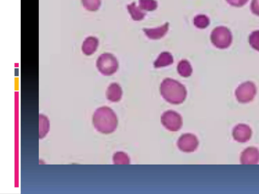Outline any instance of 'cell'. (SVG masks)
I'll return each instance as SVG.
<instances>
[{
    "mask_svg": "<svg viewBox=\"0 0 259 194\" xmlns=\"http://www.w3.org/2000/svg\"><path fill=\"white\" fill-rule=\"evenodd\" d=\"M93 123L96 129L104 134H109L114 131L118 124L117 116L109 107H102L95 112Z\"/></svg>",
    "mask_w": 259,
    "mask_h": 194,
    "instance_id": "1",
    "label": "cell"
},
{
    "mask_svg": "<svg viewBox=\"0 0 259 194\" xmlns=\"http://www.w3.org/2000/svg\"><path fill=\"white\" fill-rule=\"evenodd\" d=\"M160 90L163 98L172 104L182 103L187 96L185 87L179 81L169 78L162 81Z\"/></svg>",
    "mask_w": 259,
    "mask_h": 194,
    "instance_id": "2",
    "label": "cell"
},
{
    "mask_svg": "<svg viewBox=\"0 0 259 194\" xmlns=\"http://www.w3.org/2000/svg\"><path fill=\"white\" fill-rule=\"evenodd\" d=\"M232 39L231 31L225 26H220L215 27L210 34L212 43L219 49H226L229 47L232 42Z\"/></svg>",
    "mask_w": 259,
    "mask_h": 194,
    "instance_id": "3",
    "label": "cell"
},
{
    "mask_svg": "<svg viewBox=\"0 0 259 194\" xmlns=\"http://www.w3.org/2000/svg\"><path fill=\"white\" fill-rule=\"evenodd\" d=\"M96 67L102 75L110 76L117 70L118 63L113 55L105 53L100 55L97 59Z\"/></svg>",
    "mask_w": 259,
    "mask_h": 194,
    "instance_id": "4",
    "label": "cell"
},
{
    "mask_svg": "<svg viewBox=\"0 0 259 194\" xmlns=\"http://www.w3.org/2000/svg\"><path fill=\"white\" fill-rule=\"evenodd\" d=\"M161 122L167 129L171 131H178L183 125L181 116L172 110L166 111L162 114Z\"/></svg>",
    "mask_w": 259,
    "mask_h": 194,
    "instance_id": "5",
    "label": "cell"
},
{
    "mask_svg": "<svg viewBox=\"0 0 259 194\" xmlns=\"http://www.w3.org/2000/svg\"><path fill=\"white\" fill-rule=\"evenodd\" d=\"M256 92L255 84L251 81H246L241 84L236 88L235 95L238 101L247 103L251 101Z\"/></svg>",
    "mask_w": 259,
    "mask_h": 194,
    "instance_id": "6",
    "label": "cell"
},
{
    "mask_svg": "<svg viewBox=\"0 0 259 194\" xmlns=\"http://www.w3.org/2000/svg\"><path fill=\"white\" fill-rule=\"evenodd\" d=\"M198 140L197 137L191 133H185L179 138L177 145L179 149L186 153L194 152L198 147Z\"/></svg>",
    "mask_w": 259,
    "mask_h": 194,
    "instance_id": "7",
    "label": "cell"
},
{
    "mask_svg": "<svg viewBox=\"0 0 259 194\" xmlns=\"http://www.w3.org/2000/svg\"><path fill=\"white\" fill-rule=\"evenodd\" d=\"M99 45L98 39L93 36L87 37L83 41L81 51L86 56H91L95 53Z\"/></svg>",
    "mask_w": 259,
    "mask_h": 194,
    "instance_id": "8",
    "label": "cell"
},
{
    "mask_svg": "<svg viewBox=\"0 0 259 194\" xmlns=\"http://www.w3.org/2000/svg\"><path fill=\"white\" fill-rule=\"evenodd\" d=\"M169 23H165L160 27L155 28H144L145 34L150 39H158L163 37L168 30Z\"/></svg>",
    "mask_w": 259,
    "mask_h": 194,
    "instance_id": "9",
    "label": "cell"
},
{
    "mask_svg": "<svg viewBox=\"0 0 259 194\" xmlns=\"http://www.w3.org/2000/svg\"><path fill=\"white\" fill-rule=\"evenodd\" d=\"M106 95L109 101L112 102H118L122 97V89L118 83H112L107 88Z\"/></svg>",
    "mask_w": 259,
    "mask_h": 194,
    "instance_id": "10",
    "label": "cell"
},
{
    "mask_svg": "<svg viewBox=\"0 0 259 194\" xmlns=\"http://www.w3.org/2000/svg\"><path fill=\"white\" fill-rule=\"evenodd\" d=\"M174 62L171 54L168 52L161 53L154 63L155 68L167 66L172 64Z\"/></svg>",
    "mask_w": 259,
    "mask_h": 194,
    "instance_id": "11",
    "label": "cell"
},
{
    "mask_svg": "<svg viewBox=\"0 0 259 194\" xmlns=\"http://www.w3.org/2000/svg\"><path fill=\"white\" fill-rule=\"evenodd\" d=\"M132 19L135 21H140L145 16L146 13L140 7H138L135 3H132L127 6Z\"/></svg>",
    "mask_w": 259,
    "mask_h": 194,
    "instance_id": "12",
    "label": "cell"
},
{
    "mask_svg": "<svg viewBox=\"0 0 259 194\" xmlns=\"http://www.w3.org/2000/svg\"><path fill=\"white\" fill-rule=\"evenodd\" d=\"M179 74L182 77H188L192 74V68L190 63L186 60H181L177 67Z\"/></svg>",
    "mask_w": 259,
    "mask_h": 194,
    "instance_id": "13",
    "label": "cell"
},
{
    "mask_svg": "<svg viewBox=\"0 0 259 194\" xmlns=\"http://www.w3.org/2000/svg\"><path fill=\"white\" fill-rule=\"evenodd\" d=\"M49 121L48 118L44 115H39V137L43 138L49 130Z\"/></svg>",
    "mask_w": 259,
    "mask_h": 194,
    "instance_id": "14",
    "label": "cell"
},
{
    "mask_svg": "<svg viewBox=\"0 0 259 194\" xmlns=\"http://www.w3.org/2000/svg\"><path fill=\"white\" fill-rule=\"evenodd\" d=\"M208 17L205 15H198L194 18V24L198 28L204 29L209 24Z\"/></svg>",
    "mask_w": 259,
    "mask_h": 194,
    "instance_id": "15",
    "label": "cell"
},
{
    "mask_svg": "<svg viewBox=\"0 0 259 194\" xmlns=\"http://www.w3.org/2000/svg\"><path fill=\"white\" fill-rule=\"evenodd\" d=\"M139 7L143 10L152 11L156 9L158 4L155 0H139Z\"/></svg>",
    "mask_w": 259,
    "mask_h": 194,
    "instance_id": "16",
    "label": "cell"
},
{
    "mask_svg": "<svg viewBox=\"0 0 259 194\" xmlns=\"http://www.w3.org/2000/svg\"><path fill=\"white\" fill-rule=\"evenodd\" d=\"M83 7L91 12L96 11L101 6V0H81Z\"/></svg>",
    "mask_w": 259,
    "mask_h": 194,
    "instance_id": "17",
    "label": "cell"
},
{
    "mask_svg": "<svg viewBox=\"0 0 259 194\" xmlns=\"http://www.w3.org/2000/svg\"><path fill=\"white\" fill-rule=\"evenodd\" d=\"M248 41L250 46L259 52V30L253 31L250 34Z\"/></svg>",
    "mask_w": 259,
    "mask_h": 194,
    "instance_id": "18",
    "label": "cell"
},
{
    "mask_svg": "<svg viewBox=\"0 0 259 194\" xmlns=\"http://www.w3.org/2000/svg\"><path fill=\"white\" fill-rule=\"evenodd\" d=\"M113 161L116 164H127L130 163V159L125 153L120 152L114 154Z\"/></svg>",
    "mask_w": 259,
    "mask_h": 194,
    "instance_id": "19",
    "label": "cell"
},
{
    "mask_svg": "<svg viewBox=\"0 0 259 194\" xmlns=\"http://www.w3.org/2000/svg\"><path fill=\"white\" fill-rule=\"evenodd\" d=\"M249 0H226L231 6L236 7H241L245 5Z\"/></svg>",
    "mask_w": 259,
    "mask_h": 194,
    "instance_id": "20",
    "label": "cell"
},
{
    "mask_svg": "<svg viewBox=\"0 0 259 194\" xmlns=\"http://www.w3.org/2000/svg\"><path fill=\"white\" fill-rule=\"evenodd\" d=\"M250 10L253 14L259 16V0H252Z\"/></svg>",
    "mask_w": 259,
    "mask_h": 194,
    "instance_id": "21",
    "label": "cell"
}]
</instances>
